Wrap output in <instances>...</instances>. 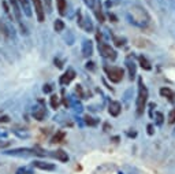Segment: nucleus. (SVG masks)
Here are the masks:
<instances>
[{"instance_id":"obj_17","label":"nucleus","mask_w":175,"mask_h":174,"mask_svg":"<svg viewBox=\"0 0 175 174\" xmlns=\"http://www.w3.org/2000/svg\"><path fill=\"white\" fill-rule=\"evenodd\" d=\"M138 62H139V66H141L144 70H150V69H152V64H150V62L146 58H145L144 55H139V56H138Z\"/></svg>"},{"instance_id":"obj_30","label":"nucleus","mask_w":175,"mask_h":174,"mask_svg":"<svg viewBox=\"0 0 175 174\" xmlns=\"http://www.w3.org/2000/svg\"><path fill=\"white\" fill-rule=\"evenodd\" d=\"M83 1L86 3L88 7H90V8H93V5H94V1H96V0H83Z\"/></svg>"},{"instance_id":"obj_13","label":"nucleus","mask_w":175,"mask_h":174,"mask_svg":"<svg viewBox=\"0 0 175 174\" xmlns=\"http://www.w3.org/2000/svg\"><path fill=\"white\" fill-rule=\"evenodd\" d=\"M74 77H75V71H74V70H71V69H68L66 73L63 74L62 77H60V84H62V85H67L72 78H74Z\"/></svg>"},{"instance_id":"obj_38","label":"nucleus","mask_w":175,"mask_h":174,"mask_svg":"<svg viewBox=\"0 0 175 174\" xmlns=\"http://www.w3.org/2000/svg\"><path fill=\"white\" fill-rule=\"evenodd\" d=\"M86 69L94 70V63H93V62H88V63H86Z\"/></svg>"},{"instance_id":"obj_9","label":"nucleus","mask_w":175,"mask_h":174,"mask_svg":"<svg viewBox=\"0 0 175 174\" xmlns=\"http://www.w3.org/2000/svg\"><path fill=\"white\" fill-rule=\"evenodd\" d=\"M31 164H33V167H37L40 170H48V171L55 170V164L53 163H48V162H42V160H34Z\"/></svg>"},{"instance_id":"obj_27","label":"nucleus","mask_w":175,"mask_h":174,"mask_svg":"<svg viewBox=\"0 0 175 174\" xmlns=\"http://www.w3.org/2000/svg\"><path fill=\"white\" fill-rule=\"evenodd\" d=\"M16 174H34V173L29 167H19V169L16 170Z\"/></svg>"},{"instance_id":"obj_35","label":"nucleus","mask_w":175,"mask_h":174,"mask_svg":"<svg viewBox=\"0 0 175 174\" xmlns=\"http://www.w3.org/2000/svg\"><path fill=\"white\" fill-rule=\"evenodd\" d=\"M10 121V118L7 115H3V116H0V123H4V122H8Z\"/></svg>"},{"instance_id":"obj_4","label":"nucleus","mask_w":175,"mask_h":174,"mask_svg":"<svg viewBox=\"0 0 175 174\" xmlns=\"http://www.w3.org/2000/svg\"><path fill=\"white\" fill-rule=\"evenodd\" d=\"M98 52H100V55H101L103 58L109 59V60H115L116 56H118L116 51H115L109 44H107V42H104V41L98 44Z\"/></svg>"},{"instance_id":"obj_37","label":"nucleus","mask_w":175,"mask_h":174,"mask_svg":"<svg viewBox=\"0 0 175 174\" xmlns=\"http://www.w3.org/2000/svg\"><path fill=\"white\" fill-rule=\"evenodd\" d=\"M8 145H10L8 141H1V140H0V148H5V147H8Z\"/></svg>"},{"instance_id":"obj_28","label":"nucleus","mask_w":175,"mask_h":174,"mask_svg":"<svg viewBox=\"0 0 175 174\" xmlns=\"http://www.w3.org/2000/svg\"><path fill=\"white\" fill-rule=\"evenodd\" d=\"M168 123L170 125H174L175 123V108L170 111V114H168Z\"/></svg>"},{"instance_id":"obj_40","label":"nucleus","mask_w":175,"mask_h":174,"mask_svg":"<svg viewBox=\"0 0 175 174\" xmlns=\"http://www.w3.org/2000/svg\"><path fill=\"white\" fill-rule=\"evenodd\" d=\"M7 136H8V133L7 132H4V130H0V137H7Z\"/></svg>"},{"instance_id":"obj_19","label":"nucleus","mask_w":175,"mask_h":174,"mask_svg":"<svg viewBox=\"0 0 175 174\" xmlns=\"http://www.w3.org/2000/svg\"><path fill=\"white\" fill-rule=\"evenodd\" d=\"M56 7H57L59 14L64 15L66 14V8H67V1L66 0H56Z\"/></svg>"},{"instance_id":"obj_26","label":"nucleus","mask_w":175,"mask_h":174,"mask_svg":"<svg viewBox=\"0 0 175 174\" xmlns=\"http://www.w3.org/2000/svg\"><path fill=\"white\" fill-rule=\"evenodd\" d=\"M154 118H156V123H157V125H163V122H164V115H163V112H154Z\"/></svg>"},{"instance_id":"obj_11","label":"nucleus","mask_w":175,"mask_h":174,"mask_svg":"<svg viewBox=\"0 0 175 174\" xmlns=\"http://www.w3.org/2000/svg\"><path fill=\"white\" fill-rule=\"evenodd\" d=\"M126 67H127V70H129V74H130V78L133 79L134 77H135V73H137V64H135V62H134L133 58H127L126 59Z\"/></svg>"},{"instance_id":"obj_2","label":"nucleus","mask_w":175,"mask_h":174,"mask_svg":"<svg viewBox=\"0 0 175 174\" xmlns=\"http://www.w3.org/2000/svg\"><path fill=\"white\" fill-rule=\"evenodd\" d=\"M5 155L10 156H21V158H29V156H45V152L42 151H37L34 148H15V149H10L5 151Z\"/></svg>"},{"instance_id":"obj_10","label":"nucleus","mask_w":175,"mask_h":174,"mask_svg":"<svg viewBox=\"0 0 175 174\" xmlns=\"http://www.w3.org/2000/svg\"><path fill=\"white\" fill-rule=\"evenodd\" d=\"M120 111H122V104L119 103V101H111L108 105V112L111 114L112 116H118L120 114Z\"/></svg>"},{"instance_id":"obj_6","label":"nucleus","mask_w":175,"mask_h":174,"mask_svg":"<svg viewBox=\"0 0 175 174\" xmlns=\"http://www.w3.org/2000/svg\"><path fill=\"white\" fill-rule=\"evenodd\" d=\"M78 23H79V26L82 27L85 32L92 33V30H93L92 21H90V18H89L88 15H82L81 11H78Z\"/></svg>"},{"instance_id":"obj_34","label":"nucleus","mask_w":175,"mask_h":174,"mask_svg":"<svg viewBox=\"0 0 175 174\" xmlns=\"http://www.w3.org/2000/svg\"><path fill=\"white\" fill-rule=\"evenodd\" d=\"M146 129H148V134H149V136H152V134L154 133V130H153V125H148V127H146Z\"/></svg>"},{"instance_id":"obj_12","label":"nucleus","mask_w":175,"mask_h":174,"mask_svg":"<svg viewBox=\"0 0 175 174\" xmlns=\"http://www.w3.org/2000/svg\"><path fill=\"white\" fill-rule=\"evenodd\" d=\"M82 53L83 56H92L93 53V44L90 40H83L82 41Z\"/></svg>"},{"instance_id":"obj_16","label":"nucleus","mask_w":175,"mask_h":174,"mask_svg":"<svg viewBox=\"0 0 175 174\" xmlns=\"http://www.w3.org/2000/svg\"><path fill=\"white\" fill-rule=\"evenodd\" d=\"M160 95L163 96V97H167L168 101H171V103H175V93L170 88H161L160 89Z\"/></svg>"},{"instance_id":"obj_24","label":"nucleus","mask_w":175,"mask_h":174,"mask_svg":"<svg viewBox=\"0 0 175 174\" xmlns=\"http://www.w3.org/2000/svg\"><path fill=\"white\" fill-rule=\"evenodd\" d=\"M83 121H85V123L89 125V126H96V125H97V121H96V119H93L92 116H89V115L85 116V118H83Z\"/></svg>"},{"instance_id":"obj_25","label":"nucleus","mask_w":175,"mask_h":174,"mask_svg":"<svg viewBox=\"0 0 175 174\" xmlns=\"http://www.w3.org/2000/svg\"><path fill=\"white\" fill-rule=\"evenodd\" d=\"M51 107L53 110H56L57 107H59V99H57L56 95H52L51 96Z\"/></svg>"},{"instance_id":"obj_33","label":"nucleus","mask_w":175,"mask_h":174,"mask_svg":"<svg viewBox=\"0 0 175 174\" xmlns=\"http://www.w3.org/2000/svg\"><path fill=\"white\" fill-rule=\"evenodd\" d=\"M75 90H77V93H79V96H81V97H83V92H82V88H81V85H77Z\"/></svg>"},{"instance_id":"obj_1","label":"nucleus","mask_w":175,"mask_h":174,"mask_svg":"<svg viewBox=\"0 0 175 174\" xmlns=\"http://www.w3.org/2000/svg\"><path fill=\"white\" fill-rule=\"evenodd\" d=\"M148 88L145 86L142 78H138V96H137V115H142L145 110V105L148 101Z\"/></svg>"},{"instance_id":"obj_20","label":"nucleus","mask_w":175,"mask_h":174,"mask_svg":"<svg viewBox=\"0 0 175 174\" xmlns=\"http://www.w3.org/2000/svg\"><path fill=\"white\" fill-rule=\"evenodd\" d=\"M64 137H66V133L60 130V132H57L56 134H55V136L52 137V141H51V142H53V144H57V142H62L63 140H64Z\"/></svg>"},{"instance_id":"obj_15","label":"nucleus","mask_w":175,"mask_h":174,"mask_svg":"<svg viewBox=\"0 0 175 174\" xmlns=\"http://www.w3.org/2000/svg\"><path fill=\"white\" fill-rule=\"evenodd\" d=\"M18 4H19V7H21V11H23L25 15L30 18L31 16V8H30V5H29V0H18Z\"/></svg>"},{"instance_id":"obj_29","label":"nucleus","mask_w":175,"mask_h":174,"mask_svg":"<svg viewBox=\"0 0 175 174\" xmlns=\"http://www.w3.org/2000/svg\"><path fill=\"white\" fill-rule=\"evenodd\" d=\"M45 8L48 12H52V0H45Z\"/></svg>"},{"instance_id":"obj_22","label":"nucleus","mask_w":175,"mask_h":174,"mask_svg":"<svg viewBox=\"0 0 175 174\" xmlns=\"http://www.w3.org/2000/svg\"><path fill=\"white\" fill-rule=\"evenodd\" d=\"M112 40H113V42H115V45H116V47H123L124 44H126V38H124V37L112 36Z\"/></svg>"},{"instance_id":"obj_32","label":"nucleus","mask_w":175,"mask_h":174,"mask_svg":"<svg viewBox=\"0 0 175 174\" xmlns=\"http://www.w3.org/2000/svg\"><path fill=\"white\" fill-rule=\"evenodd\" d=\"M3 7H4L5 14H7L8 16H11V15H10V8H8V5H7V3H5V1H3Z\"/></svg>"},{"instance_id":"obj_43","label":"nucleus","mask_w":175,"mask_h":174,"mask_svg":"<svg viewBox=\"0 0 175 174\" xmlns=\"http://www.w3.org/2000/svg\"><path fill=\"white\" fill-rule=\"evenodd\" d=\"M119 174H123V173H119Z\"/></svg>"},{"instance_id":"obj_41","label":"nucleus","mask_w":175,"mask_h":174,"mask_svg":"<svg viewBox=\"0 0 175 174\" xmlns=\"http://www.w3.org/2000/svg\"><path fill=\"white\" fill-rule=\"evenodd\" d=\"M127 134H129V137H135V136H137L135 132H127Z\"/></svg>"},{"instance_id":"obj_21","label":"nucleus","mask_w":175,"mask_h":174,"mask_svg":"<svg viewBox=\"0 0 175 174\" xmlns=\"http://www.w3.org/2000/svg\"><path fill=\"white\" fill-rule=\"evenodd\" d=\"M0 26H1V33H3V36L5 37V38H11V32L10 29L7 27V25H5L3 21H0Z\"/></svg>"},{"instance_id":"obj_14","label":"nucleus","mask_w":175,"mask_h":174,"mask_svg":"<svg viewBox=\"0 0 175 174\" xmlns=\"http://www.w3.org/2000/svg\"><path fill=\"white\" fill-rule=\"evenodd\" d=\"M52 158L57 159V160H60V162H67L68 160V155L67 152H64L63 149H57V151H52Z\"/></svg>"},{"instance_id":"obj_5","label":"nucleus","mask_w":175,"mask_h":174,"mask_svg":"<svg viewBox=\"0 0 175 174\" xmlns=\"http://www.w3.org/2000/svg\"><path fill=\"white\" fill-rule=\"evenodd\" d=\"M10 4H11V8H12V12H14V16H15L16 22L19 23V26H21V30L23 34H27V30H26V27L23 26V23H22V11H21V7L18 4V0H10Z\"/></svg>"},{"instance_id":"obj_3","label":"nucleus","mask_w":175,"mask_h":174,"mask_svg":"<svg viewBox=\"0 0 175 174\" xmlns=\"http://www.w3.org/2000/svg\"><path fill=\"white\" fill-rule=\"evenodd\" d=\"M104 71H105L109 81H112L115 84H118V82H120L123 79L124 71L123 69H120L118 66H104Z\"/></svg>"},{"instance_id":"obj_42","label":"nucleus","mask_w":175,"mask_h":174,"mask_svg":"<svg viewBox=\"0 0 175 174\" xmlns=\"http://www.w3.org/2000/svg\"><path fill=\"white\" fill-rule=\"evenodd\" d=\"M108 129H109V125H108V123H105V125H104V130H105V132H108Z\"/></svg>"},{"instance_id":"obj_7","label":"nucleus","mask_w":175,"mask_h":174,"mask_svg":"<svg viewBox=\"0 0 175 174\" xmlns=\"http://www.w3.org/2000/svg\"><path fill=\"white\" fill-rule=\"evenodd\" d=\"M31 3L34 5V12H36L37 21L44 22V19H45V10H44L42 0H31Z\"/></svg>"},{"instance_id":"obj_36","label":"nucleus","mask_w":175,"mask_h":174,"mask_svg":"<svg viewBox=\"0 0 175 174\" xmlns=\"http://www.w3.org/2000/svg\"><path fill=\"white\" fill-rule=\"evenodd\" d=\"M108 18H109V19H111L112 22H118V18H116V16L113 15L112 12H109V14H108Z\"/></svg>"},{"instance_id":"obj_23","label":"nucleus","mask_w":175,"mask_h":174,"mask_svg":"<svg viewBox=\"0 0 175 174\" xmlns=\"http://www.w3.org/2000/svg\"><path fill=\"white\" fill-rule=\"evenodd\" d=\"M53 27H55V30H56V32H63V30H64V22H63L62 19H56Z\"/></svg>"},{"instance_id":"obj_31","label":"nucleus","mask_w":175,"mask_h":174,"mask_svg":"<svg viewBox=\"0 0 175 174\" xmlns=\"http://www.w3.org/2000/svg\"><path fill=\"white\" fill-rule=\"evenodd\" d=\"M42 90H44L45 93H49V92H52V86H51V85H44Z\"/></svg>"},{"instance_id":"obj_39","label":"nucleus","mask_w":175,"mask_h":174,"mask_svg":"<svg viewBox=\"0 0 175 174\" xmlns=\"http://www.w3.org/2000/svg\"><path fill=\"white\" fill-rule=\"evenodd\" d=\"M154 107H156V105H154V103H150L149 104V108H150V116H152V118H153V108Z\"/></svg>"},{"instance_id":"obj_18","label":"nucleus","mask_w":175,"mask_h":174,"mask_svg":"<svg viewBox=\"0 0 175 174\" xmlns=\"http://www.w3.org/2000/svg\"><path fill=\"white\" fill-rule=\"evenodd\" d=\"M45 115H46V112L42 107H38L37 110L33 111V116H34V119H37V121H42L45 118Z\"/></svg>"},{"instance_id":"obj_8","label":"nucleus","mask_w":175,"mask_h":174,"mask_svg":"<svg viewBox=\"0 0 175 174\" xmlns=\"http://www.w3.org/2000/svg\"><path fill=\"white\" fill-rule=\"evenodd\" d=\"M93 11H94L96 18H97V21L100 22V23L105 21V16H104V12H103V5H101V1H100V0H96V1H94Z\"/></svg>"}]
</instances>
